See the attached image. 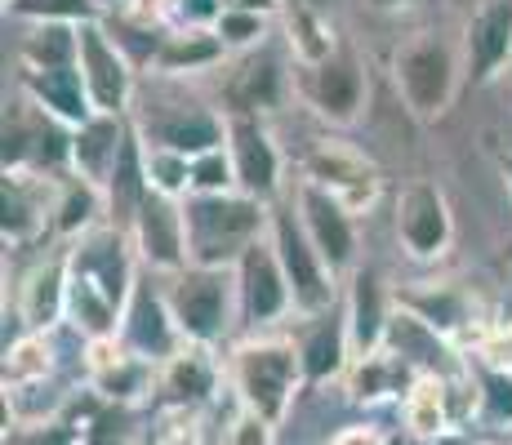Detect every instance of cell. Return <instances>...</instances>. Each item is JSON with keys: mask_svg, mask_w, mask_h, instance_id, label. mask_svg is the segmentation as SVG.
Returning <instances> with one entry per match:
<instances>
[{"mask_svg": "<svg viewBox=\"0 0 512 445\" xmlns=\"http://www.w3.org/2000/svg\"><path fill=\"white\" fill-rule=\"evenodd\" d=\"M187 227V254L196 267H228L241 263L245 250L259 241L263 232V205L254 196H192L183 205Z\"/></svg>", "mask_w": 512, "mask_h": 445, "instance_id": "cell-1", "label": "cell"}, {"mask_svg": "<svg viewBox=\"0 0 512 445\" xmlns=\"http://www.w3.org/2000/svg\"><path fill=\"white\" fill-rule=\"evenodd\" d=\"M236 392H241V405L277 428L290 410V397L303 379V356L294 343H277V339H263V343H245L236 352Z\"/></svg>", "mask_w": 512, "mask_h": 445, "instance_id": "cell-2", "label": "cell"}, {"mask_svg": "<svg viewBox=\"0 0 512 445\" xmlns=\"http://www.w3.org/2000/svg\"><path fill=\"white\" fill-rule=\"evenodd\" d=\"M170 316L192 343H214L228 330V267H187L170 285Z\"/></svg>", "mask_w": 512, "mask_h": 445, "instance_id": "cell-3", "label": "cell"}, {"mask_svg": "<svg viewBox=\"0 0 512 445\" xmlns=\"http://www.w3.org/2000/svg\"><path fill=\"white\" fill-rule=\"evenodd\" d=\"M397 85L406 94L410 112L432 121L446 112L450 94H455V58L437 36H419L397 54Z\"/></svg>", "mask_w": 512, "mask_h": 445, "instance_id": "cell-4", "label": "cell"}, {"mask_svg": "<svg viewBox=\"0 0 512 445\" xmlns=\"http://www.w3.org/2000/svg\"><path fill=\"white\" fill-rule=\"evenodd\" d=\"M272 232H277V259L285 267V281H290V299L308 316L330 312V303H334L330 267L321 263V254H317V245L308 241V232L294 223L290 210H277Z\"/></svg>", "mask_w": 512, "mask_h": 445, "instance_id": "cell-5", "label": "cell"}, {"mask_svg": "<svg viewBox=\"0 0 512 445\" xmlns=\"http://www.w3.org/2000/svg\"><path fill=\"white\" fill-rule=\"evenodd\" d=\"M308 183L326 187L343 210H357V205H370L374 192H379V174L361 152L343 143H317L308 156Z\"/></svg>", "mask_w": 512, "mask_h": 445, "instance_id": "cell-6", "label": "cell"}, {"mask_svg": "<svg viewBox=\"0 0 512 445\" xmlns=\"http://www.w3.org/2000/svg\"><path fill=\"white\" fill-rule=\"evenodd\" d=\"M397 232L406 241V250L415 259H437L450 241V214H446V196L432 183H415L401 192L397 201Z\"/></svg>", "mask_w": 512, "mask_h": 445, "instance_id": "cell-7", "label": "cell"}, {"mask_svg": "<svg viewBox=\"0 0 512 445\" xmlns=\"http://www.w3.org/2000/svg\"><path fill=\"white\" fill-rule=\"evenodd\" d=\"M299 210H303V232H308V241L317 245L321 263H326L330 272H343V267L352 263V245H357L352 241L348 210H343L326 187H317V183H303Z\"/></svg>", "mask_w": 512, "mask_h": 445, "instance_id": "cell-8", "label": "cell"}, {"mask_svg": "<svg viewBox=\"0 0 512 445\" xmlns=\"http://www.w3.org/2000/svg\"><path fill=\"white\" fill-rule=\"evenodd\" d=\"M76 36H81V54L76 58H81V76L90 85L94 107L103 116H116L125 107V98H130V67H125L121 49L107 41L94 23H85Z\"/></svg>", "mask_w": 512, "mask_h": 445, "instance_id": "cell-9", "label": "cell"}, {"mask_svg": "<svg viewBox=\"0 0 512 445\" xmlns=\"http://www.w3.org/2000/svg\"><path fill=\"white\" fill-rule=\"evenodd\" d=\"M228 138H232V170H236V183L245 187V196L263 201V196L277 192L281 156H277V147H272L268 130H263L254 116H232Z\"/></svg>", "mask_w": 512, "mask_h": 445, "instance_id": "cell-10", "label": "cell"}, {"mask_svg": "<svg viewBox=\"0 0 512 445\" xmlns=\"http://www.w3.org/2000/svg\"><path fill=\"white\" fill-rule=\"evenodd\" d=\"M241 303L250 321H272L285 312L290 303V281H285V267L277 259V245L254 241L241 259Z\"/></svg>", "mask_w": 512, "mask_h": 445, "instance_id": "cell-11", "label": "cell"}, {"mask_svg": "<svg viewBox=\"0 0 512 445\" xmlns=\"http://www.w3.org/2000/svg\"><path fill=\"white\" fill-rule=\"evenodd\" d=\"M134 227H139V250L156 267H179L187 259L183 210H174L170 196L147 192V201L139 205V214H134Z\"/></svg>", "mask_w": 512, "mask_h": 445, "instance_id": "cell-12", "label": "cell"}, {"mask_svg": "<svg viewBox=\"0 0 512 445\" xmlns=\"http://www.w3.org/2000/svg\"><path fill=\"white\" fill-rule=\"evenodd\" d=\"M121 152H125V134H121V125H116V116H90V121L76 130L72 138V161H76V170H81L85 183H94V187H103V183H112V174H116V165H121Z\"/></svg>", "mask_w": 512, "mask_h": 445, "instance_id": "cell-13", "label": "cell"}, {"mask_svg": "<svg viewBox=\"0 0 512 445\" xmlns=\"http://www.w3.org/2000/svg\"><path fill=\"white\" fill-rule=\"evenodd\" d=\"M512 54V0H490L468 27V63L477 81H490Z\"/></svg>", "mask_w": 512, "mask_h": 445, "instance_id": "cell-14", "label": "cell"}, {"mask_svg": "<svg viewBox=\"0 0 512 445\" xmlns=\"http://www.w3.org/2000/svg\"><path fill=\"white\" fill-rule=\"evenodd\" d=\"M152 143L170 147V152L187 156V161H196V156L219 152L223 125L214 121L210 112H201V107H174V112H161L152 121Z\"/></svg>", "mask_w": 512, "mask_h": 445, "instance_id": "cell-15", "label": "cell"}, {"mask_svg": "<svg viewBox=\"0 0 512 445\" xmlns=\"http://www.w3.org/2000/svg\"><path fill=\"white\" fill-rule=\"evenodd\" d=\"M90 379H94V392L125 405V401H139L147 392V365H143V356H130L116 348V339H94L90 343Z\"/></svg>", "mask_w": 512, "mask_h": 445, "instance_id": "cell-16", "label": "cell"}, {"mask_svg": "<svg viewBox=\"0 0 512 445\" xmlns=\"http://www.w3.org/2000/svg\"><path fill=\"white\" fill-rule=\"evenodd\" d=\"M72 272L85 276L94 290H103L116 308H121L125 294H130V263H125V245H121V236H116V232L90 236V241L76 250Z\"/></svg>", "mask_w": 512, "mask_h": 445, "instance_id": "cell-17", "label": "cell"}, {"mask_svg": "<svg viewBox=\"0 0 512 445\" xmlns=\"http://www.w3.org/2000/svg\"><path fill=\"white\" fill-rule=\"evenodd\" d=\"M27 89H32V98L45 107L49 116H58V121L76 125L81 130L85 121H90V85H85L81 67H49V72H27Z\"/></svg>", "mask_w": 512, "mask_h": 445, "instance_id": "cell-18", "label": "cell"}, {"mask_svg": "<svg viewBox=\"0 0 512 445\" xmlns=\"http://www.w3.org/2000/svg\"><path fill=\"white\" fill-rule=\"evenodd\" d=\"M174 316L170 303H161L152 290H134L130 312H125V343H130L139 356H165L174 348Z\"/></svg>", "mask_w": 512, "mask_h": 445, "instance_id": "cell-19", "label": "cell"}, {"mask_svg": "<svg viewBox=\"0 0 512 445\" xmlns=\"http://www.w3.org/2000/svg\"><path fill=\"white\" fill-rule=\"evenodd\" d=\"M312 103L330 116V121H352L361 107V72L352 58H330V63L312 67Z\"/></svg>", "mask_w": 512, "mask_h": 445, "instance_id": "cell-20", "label": "cell"}, {"mask_svg": "<svg viewBox=\"0 0 512 445\" xmlns=\"http://www.w3.org/2000/svg\"><path fill=\"white\" fill-rule=\"evenodd\" d=\"M343 352H348V330H343V325L334 321L330 312L312 316L308 330H303V339H299L303 374H308L312 383L330 379V374H339V370H343Z\"/></svg>", "mask_w": 512, "mask_h": 445, "instance_id": "cell-21", "label": "cell"}, {"mask_svg": "<svg viewBox=\"0 0 512 445\" xmlns=\"http://www.w3.org/2000/svg\"><path fill=\"white\" fill-rule=\"evenodd\" d=\"M277 94H281V72H277V63H272L268 54L245 58V63L232 72V81H228V103L236 107V116L263 112V107L277 103Z\"/></svg>", "mask_w": 512, "mask_h": 445, "instance_id": "cell-22", "label": "cell"}, {"mask_svg": "<svg viewBox=\"0 0 512 445\" xmlns=\"http://www.w3.org/2000/svg\"><path fill=\"white\" fill-rule=\"evenodd\" d=\"M63 308H67V267L63 259H49L23 285V321L32 330H45Z\"/></svg>", "mask_w": 512, "mask_h": 445, "instance_id": "cell-23", "label": "cell"}, {"mask_svg": "<svg viewBox=\"0 0 512 445\" xmlns=\"http://www.w3.org/2000/svg\"><path fill=\"white\" fill-rule=\"evenodd\" d=\"M161 392L170 397L174 405H196L214 392V361L205 356L201 348L192 352H174L165 361V374H161Z\"/></svg>", "mask_w": 512, "mask_h": 445, "instance_id": "cell-24", "label": "cell"}, {"mask_svg": "<svg viewBox=\"0 0 512 445\" xmlns=\"http://www.w3.org/2000/svg\"><path fill=\"white\" fill-rule=\"evenodd\" d=\"M285 27H290V45L294 54L308 67H321L334 58V36L321 18V9L312 0H285Z\"/></svg>", "mask_w": 512, "mask_h": 445, "instance_id": "cell-25", "label": "cell"}, {"mask_svg": "<svg viewBox=\"0 0 512 445\" xmlns=\"http://www.w3.org/2000/svg\"><path fill=\"white\" fill-rule=\"evenodd\" d=\"M406 428L415 432V437H441V432L450 428V392L441 379H432V374H419L415 383H410L406 392Z\"/></svg>", "mask_w": 512, "mask_h": 445, "instance_id": "cell-26", "label": "cell"}, {"mask_svg": "<svg viewBox=\"0 0 512 445\" xmlns=\"http://www.w3.org/2000/svg\"><path fill=\"white\" fill-rule=\"evenodd\" d=\"M45 223V201L36 196L32 178L23 170H5V236L9 241H27Z\"/></svg>", "mask_w": 512, "mask_h": 445, "instance_id": "cell-27", "label": "cell"}, {"mask_svg": "<svg viewBox=\"0 0 512 445\" xmlns=\"http://www.w3.org/2000/svg\"><path fill=\"white\" fill-rule=\"evenodd\" d=\"M348 343L361 356H374V352H379V343H383V299H379V285H374V276H366V272L357 276V290H352Z\"/></svg>", "mask_w": 512, "mask_h": 445, "instance_id": "cell-28", "label": "cell"}, {"mask_svg": "<svg viewBox=\"0 0 512 445\" xmlns=\"http://www.w3.org/2000/svg\"><path fill=\"white\" fill-rule=\"evenodd\" d=\"M32 72H49V67H72V54H81V36L67 27H36L23 45Z\"/></svg>", "mask_w": 512, "mask_h": 445, "instance_id": "cell-29", "label": "cell"}, {"mask_svg": "<svg viewBox=\"0 0 512 445\" xmlns=\"http://www.w3.org/2000/svg\"><path fill=\"white\" fill-rule=\"evenodd\" d=\"M219 54H223V41H214V36H205V32H187V36H170V41L161 45V54H156V63H161L165 72H183V67L214 63Z\"/></svg>", "mask_w": 512, "mask_h": 445, "instance_id": "cell-30", "label": "cell"}, {"mask_svg": "<svg viewBox=\"0 0 512 445\" xmlns=\"http://www.w3.org/2000/svg\"><path fill=\"white\" fill-rule=\"evenodd\" d=\"M406 308L419 312V321L441 334H455L468 325V308L459 294H415V299H406Z\"/></svg>", "mask_w": 512, "mask_h": 445, "instance_id": "cell-31", "label": "cell"}, {"mask_svg": "<svg viewBox=\"0 0 512 445\" xmlns=\"http://www.w3.org/2000/svg\"><path fill=\"white\" fill-rule=\"evenodd\" d=\"M397 388V361L383 352L374 356H361V365L352 370V397L357 401H379V397H392Z\"/></svg>", "mask_w": 512, "mask_h": 445, "instance_id": "cell-32", "label": "cell"}, {"mask_svg": "<svg viewBox=\"0 0 512 445\" xmlns=\"http://www.w3.org/2000/svg\"><path fill=\"white\" fill-rule=\"evenodd\" d=\"M147 183L161 196L183 192V187H192V161L170 152V147H152V152H147Z\"/></svg>", "mask_w": 512, "mask_h": 445, "instance_id": "cell-33", "label": "cell"}, {"mask_svg": "<svg viewBox=\"0 0 512 445\" xmlns=\"http://www.w3.org/2000/svg\"><path fill=\"white\" fill-rule=\"evenodd\" d=\"M49 374V348L45 339H23L14 352L5 356V383L9 388H23V383H41Z\"/></svg>", "mask_w": 512, "mask_h": 445, "instance_id": "cell-34", "label": "cell"}, {"mask_svg": "<svg viewBox=\"0 0 512 445\" xmlns=\"http://www.w3.org/2000/svg\"><path fill=\"white\" fill-rule=\"evenodd\" d=\"M5 445H81L76 428L67 423H18V428H5Z\"/></svg>", "mask_w": 512, "mask_h": 445, "instance_id": "cell-35", "label": "cell"}, {"mask_svg": "<svg viewBox=\"0 0 512 445\" xmlns=\"http://www.w3.org/2000/svg\"><path fill=\"white\" fill-rule=\"evenodd\" d=\"M94 205H98V187L94 183H72L63 196V205H58V227L63 232H76V227H85L94 219Z\"/></svg>", "mask_w": 512, "mask_h": 445, "instance_id": "cell-36", "label": "cell"}, {"mask_svg": "<svg viewBox=\"0 0 512 445\" xmlns=\"http://www.w3.org/2000/svg\"><path fill=\"white\" fill-rule=\"evenodd\" d=\"M481 414H486L490 423H512V374H499L490 370L486 379H481Z\"/></svg>", "mask_w": 512, "mask_h": 445, "instance_id": "cell-37", "label": "cell"}, {"mask_svg": "<svg viewBox=\"0 0 512 445\" xmlns=\"http://www.w3.org/2000/svg\"><path fill=\"white\" fill-rule=\"evenodd\" d=\"M232 161L223 152H210V156H196L192 161V187H196V196H219L223 187L232 183Z\"/></svg>", "mask_w": 512, "mask_h": 445, "instance_id": "cell-38", "label": "cell"}, {"mask_svg": "<svg viewBox=\"0 0 512 445\" xmlns=\"http://www.w3.org/2000/svg\"><path fill=\"white\" fill-rule=\"evenodd\" d=\"M219 41L223 45H250L263 36V14H245V9H223L219 14Z\"/></svg>", "mask_w": 512, "mask_h": 445, "instance_id": "cell-39", "label": "cell"}, {"mask_svg": "<svg viewBox=\"0 0 512 445\" xmlns=\"http://www.w3.org/2000/svg\"><path fill=\"white\" fill-rule=\"evenodd\" d=\"M272 423L263 419V414H254V410H245L241 405V414L228 423V432H223V445H272Z\"/></svg>", "mask_w": 512, "mask_h": 445, "instance_id": "cell-40", "label": "cell"}, {"mask_svg": "<svg viewBox=\"0 0 512 445\" xmlns=\"http://www.w3.org/2000/svg\"><path fill=\"white\" fill-rule=\"evenodd\" d=\"M85 445H125V419L121 410H103L98 419L85 428Z\"/></svg>", "mask_w": 512, "mask_h": 445, "instance_id": "cell-41", "label": "cell"}, {"mask_svg": "<svg viewBox=\"0 0 512 445\" xmlns=\"http://www.w3.org/2000/svg\"><path fill=\"white\" fill-rule=\"evenodd\" d=\"M481 356L490 361V370L499 374H512V325H504V330H495L486 339V348H481Z\"/></svg>", "mask_w": 512, "mask_h": 445, "instance_id": "cell-42", "label": "cell"}, {"mask_svg": "<svg viewBox=\"0 0 512 445\" xmlns=\"http://www.w3.org/2000/svg\"><path fill=\"white\" fill-rule=\"evenodd\" d=\"M14 9H23V14H63V18H85L90 14L85 0H18Z\"/></svg>", "mask_w": 512, "mask_h": 445, "instance_id": "cell-43", "label": "cell"}, {"mask_svg": "<svg viewBox=\"0 0 512 445\" xmlns=\"http://www.w3.org/2000/svg\"><path fill=\"white\" fill-rule=\"evenodd\" d=\"M330 445H388V441H383V432H379V428H366V423H352V428L334 432V441H330Z\"/></svg>", "mask_w": 512, "mask_h": 445, "instance_id": "cell-44", "label": "cell"}, {"mask_svg": "<svg viewBox=\"0 0 512 445\" xmlns=\"http://www.w3.org/2000/svg\"><path fill=\"white\" fill-rule=\"evenodd\" d=\"M183 14L192 18V23H205V18H214V23H219L223 9L214 5V0H183Z\"/></svg>", "mask_w": 512, "mask_h": 445, "instance_id": "cell-45", "label": "cell"}, {"mask_svg": "<svg viewBox=\"0 0 512 445\" xmlns=\"http://www.w3.org/2000/svg\"><path fill=\"white\" fill-rule=\"evenodd\" d=\"M268 5H272V0H228L223 9H245V14H263Z\"/></svg>", "mask_w": 512, "mask_h": 445, "instance_id": "cell-46", "label": "cell"}, {"mask_svg": "<svg viewBox=\"0 0 512 445\" xmlns=\"http://www.w3.org/2000/svg\"><path fill=\"white\" fill-rule=\"evenodd\" d=\"M374 5H379V9H388V5H401V0H374Z\"/></svg>", "mask_w": 512, "mask_h": 445, "instance_id": "cell-47", "label": "cell"}, {"mask_svg": "<svg viewBox=\"0 0 512 445\" xmlns=\"http://www.w3.org/2000/svg\"><path fill=\"white\" fill-rule=\"evenodd\" d=\"M312 5H321V0H312Z\"/></svg>", "mask_w": 512, "mask_h": 445, "instance_id": "cell-48", "label": "cell"}]
</instances>
